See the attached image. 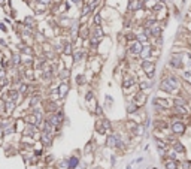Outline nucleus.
Segmentation results:
<instances>
[{"instance_id": "obj_1", "label": "nucleus", "mask_w": 191, "mask_h": 169, "mask_svg": "<svg viewBox=\"0 0 191 169\" xmlns=\"http://www.w3.org/2000/svg\"><path fill=\"white\" fill-rule=\"evenodd\" d=\"M140 49H142V48H140V45H139V43H134L133 47L130 48V53H133V54H137V53H140Z\"/></svg>"}, {"instance_id": "obj_3", "label": "nucleus", "mask_w": 191, "mask_h": 169, "mask_svg": "<svg viewBox=\"0 0 191 169\" xmlns=\"http://www.w3.org/2000/svg\"><path fill=\"white\" fill-rule=\"evenodd\" d=\"M152 33H154V35H158V33H160V30H158V27H154V30H152Z\"/></svg>"}, {"instance_id": "obj_2", "label": "nucleus", "mask_w": 191, "mask_h": 169, "mask_svg": "<svg viewBox=\"0 0 191 169\" xmlns=\"http://www.w3.org/2000/svg\"><path fill=\"white\" fill-rule=\"evenodd\" d=\"M131 8H133V9H136V8L139 9V8H140V2H134V3H133V6H131Z\"/></svg>"}]
</instances>
